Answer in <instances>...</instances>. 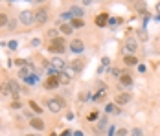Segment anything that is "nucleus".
Listing matches in <instances>:
<instances>
[{
  "instance_id": "1",
  "label": "nucleus",
  "mask_w": 160,
  "mask_h": 136,
  "mask_svg": "<svg viewBox=\"0 0 160 136\" xmlns=\"http://www.w3.org/2000/svg\"><path fill=\"white\" fill-rule=\"evenodd\" d=\"M48 52H52V53H57V55L64 53V52H66V44H64V39H63V37L53 39V41H52V44L48 46Z\"/></svg>"
},
{
  "instance_id": "2",
  "label": "nucleus",
  "mask_w": 160,
  "mask_h": 136,
  "mask_svg": "<svg viewBox=\"0 0 160 136\" xmlns=\"http://www.w3.org/2000/svg\"><path fill=\"white\" fill-rule=\"evenodd\" d=\"M18 22L22 24V26H33L35 24V11H30V9H24L20 15H18Z\"/></svg>"
},
{
  "instance_id": "3",
  "label": "nucleus",
  "mask_w": 160,
  "mask_h": 136,
  "mask_svg": "<svg viewBox=\"0 0 160 136\" xmlns=\"http://www.w3.org/2000/svg\"><path fill=\"white\" fill-rule=\"evenodd\" d=\"M46 107L50 108V112L57 114V112H59V110L64 107V101L61 99V98H52V99H48V101H46Z\"/></svg>"
},
{
  "instance_id": "4",
  "label": "nucleus",
  "mask_w": 160,
  "mask_h": 136,
  "mask_svg": "<svg viewBox=\"0 0 160 136\" xmlns=\"http://www.w3.org/2000/svg\"><path fill=\"white\" fill-rule=\"evenodd\" d=\"M48 9L46 8H39L37 11H35V22L37 24H46L48 22Z\"/></svg>"
},
{
  "instance_id": "5",
  "label": "nucleus",
  "mask_w": 160,
  "mask_h": 136,
  "mask_svg": "<svg viewBox=\"0 0 160 136\" xmlns=\"http://www.w3.org/2000/svg\"><path fill=\"white\" fill-rule=\"evenodd\" d=\"M61 85L59 81V76H50L46 81H44V88L46 90H57V87Z\"/></svg>"
},
{
  "instance_id": "6",
  "label": "nucleus",
  "mask_w": 160,
  "mask_h": 136,
  "mask_svg": "<svg viewBox=\"0 0 160 136\" xmlns=\"http://www.w3.org/2000/svg\"><path fill=\"white\" fill-rule=\"evenodd\" d=\"M68 48H70L74 53H81V52L85 50V43H83L81 39H72V43L68 44Z\"/></svg>"
},
{
  "instance_id": "7",
  "label": "nucleus",
  "mask_w": 160,
  "mask_h": 136,
  "mask_svg": "<svg viewBox=\"0 0 160 136\" xmlns=\"http://www.w3.org/2000/svg\"><path fill=\"white\" fill-rule=\"evenodd\" d=\"M66 68H70L72 72H76V74H79V72H83V68H85V61L83 59H74Z\"/></svg>"
},
{
  "instance_id": "8",
  "label": "nucleus",
  "mask_w": 160,
  "mask_h": 136,
  "mask_svg": "<svg viewBox=\"0 0 160 136\" xmlns=\"http://www.w3.org/2000/svg\"><path fill=\"white\" fill-rule=\"evenodd\" d=\"M125 50H127L131 55H134V52L138 50V43H136L134 37H127V39H125Z\"/></svg>"
},
{
  "instance_id": "9",
  "label": "nucleus",
  "mask_w": 160,
  "mask_h": 136,
  "mask_svg": "<svg viewBox=\"0 0 160 136\" xmlns=\"http://www.w3.org/2000/svg\"><path fill=\"white\" fill-rule=\"evenodd\" d=\"M129 101H131V92H122V94H118L116 99H114L116 105H127Z\"/></svg>"
},
{
  "instance_id": "10",
  "label": "nucleus",
  "mask_w": 160,
  "mask_h": 136,
  "mask_svg": "<svg viewBox=\"0 0 160 136\" xmlns=\"http://www.w3.org/2000/svg\"><path fill=\"white\" fill-rule=\"evenodd\" d=\"M9 87H11V96H13V99L18 101V96H20V85H18V81L11 79V81H9Z\"/></svg>"
},
{
  "instance_id": "11",
  "label": "nucleus",
  "mask_w": 160,
  "mask_h": 136,
  "mask_svg": "<svg viewBox=\"0 0 160 136\" xmlns=\"http://www.w3.org/2000/svg\"><path fill=\"white\" fill-rule=\"evenodd\" d=\"M50 63H52V66H53L57 72H63V70H66V63H64L61 57H53Z\"/></svg>"
},
{
  "instance_id": "12",
  "label": "nucleus",
  "mask_w": 160,
  "mask_h": 136,
  "mask_svg": "<svg viewBox=\"0 0 160 136\" xmlns=\"http://www.w3.org/2000/svg\"><path fill=\"white\" fill-rule=\"evenodd\" d=\"M96 26L98 28H105V26H109V15L107 13H99L96 17Z\"/></svg>"
},
{
  "instance_id": "13",
  "label": "nucleus",
  "mask_w": 160,
  "mask_h": 136,
  "mask_svg": "<svg viewBox=\"0 0 160 136\" xmlns=\"http://www.w3.org/2000/svg\"><path fill=\"white\" fill-rule=\"evenodd\" d=\"M70 15H72V18H83L85 17V9L79 8V6H72L70 8Z\"/></svg>"
},
{
  "instance_id": "14",
  "label": "nucleus",
  "mask_w": 160,
  "mask_h": 136,
  "mask_svg": "<svg viewBox=\"0 0 160 136\" xmlns=\"http://www.w3.org/2000/svg\"><path fill=\"white\" fill-rule=\"evenodd\" d=\"M59 33H61V35H70V33H74L72 24H70V22H63V24L59 26Z\"/></svg>"
},
{
  "instance_id": "15",
  "label": "nucleus",
  "mask_w": 160,
  "mask_h": 136,
  "mask_svg": "<svg viewBox=\"0 0 160 136\" xmlns=\"http://www.w3.org/2000/svg\"><path fill=\"white\" fill-rule=\"evenodd\" d=\"M120 85L122 87H131L132 85V76L131 74H122L120 76Z\"/></svg>"
},
{
  "instance_id": "16",
  "label": "nucleus",
  "mask_w": 160,
  "mask_h": 136,
  "mask_svg": "<svg viewBox=\"0 0 160 136\" xmlns=\"http://www.w3.org/2000/svg\"><path fill=\"white\" fill-rule=\"evenodd\" d=\"M30 125H32L35 131H42V129H44V121L41 120V118H33V120L30 121Z\"/></svg>"
},
{
  "instance_id": "17",
  "label": "nucleus",
  "mask_w": 160,
  "mask_h": 136,
  "mask_svg": "<svg viewBox=\"0 0 160 136\" xmlns=\"http://www.w3.org/2000/svg\"><path fill=\"white\" fill-rule=\"evenodd\" d=\"M123 63H125L127 66H134V64H138V59H136L134 55H131V53H129V55L123 57Z\"/></svg>"
},
{
  "instance_id": "18",
  "label": "nucleus",
  "mask_w": 160,
  "mask_h": 136,
  "mask_svg": "<svg viewBox=\"0 0 160 136\" xmlns=\"http://www.w3.org/2000/svg\"><path fill=\"white\" fill-rule=\"evenodd\" d=\"M0 94H2V96H9V94H11V87H9V81H8V83H2V85H0Z\"/></svg>"
},
{
  "instance_id": "19",
  "label": "nucleus",
  "mask_w": 160,
  "mask_h": 136,
  "mask_svg": "<svg viewBox=\"0 0 160 136\" xmlns=\"http://www.w3.org/2000/svg\"><path fill=\"white\" fill-rule=\"evenodd\" d=\"M107 125H109V120H107V116L99 118V121H98V131H105V129H107Z\"/></svg>"
},
{
  "instance_id": "20",
  "label": "nucleus",
  "mask_w": 160,
  "mask_h": 136,
  "mask_svg": "<svg viewBox=\"0 0 160 136\" xmlns=\"http://www.w3.org/2000/svg\"><path fill=\"white\" fill-rule=\"evenodd\" d=\"M122 22H123L122 17H109V26H112V28H114V26H120Z\"/></svg>"
},
{
  "instance_id": "21",
  "label": "nucleus",
  "mask_w": 160,
  "mask_h": 136,
  "mask_svg": "<svg viewBox=\"0 0 160 136\" xmlns=\"http://www.w3.org/2000/svg\"><path fill=\"white\" fill-rule=\"evenodd\" d=\"M70 24H72V28H78V30H79V28L85 26V20H83V18H72Z\"/></svg>"
},
{
  "instance_id": "22",
  "label": "nucleus",
  "mask_w": 160,
  "mask_h": 136,
  "mask_svg": "<svg viewBox=\"0 0 160 136\" xmlns=\"http://www.w3.org/2000/svg\"><path fill=\"white\" fill-rule=\"evenodd\" d=\"M18 77H22V79H28V77H30V68H28V66H22V68L18 70Z\"/></svg>"
},
{
  "instance_id": "23",
  "label": "nucleus",
  "mask_w": 160,
  "mask_h": 136,
  "mask_svg": "<svg viewBox=\"0 0 160 136\" xmlns=\"http://www.w3.org/2000/svg\"><path fill=\"white\" fill-rule=\"evenodd\" d=\"M136 9H138V11H140V13H147V6H145L144 2H142V0H138V2H136Z\"/></svg>"
},
{
  "instance_id": "24",
  "label": "nucleus",
  "mask_w": 160,
  "mask_h": 136,
  "mask_svg": "<svg viewBox=\"0 0 160 136\" xmlns=\"http://www.w3.org/2000/svg\"><path fill=\"white\" fill-rule=\"evenodd\" d=\"M17 24H18V18H9V20H8V30L13 31L17 28Z\"/></svg>"
},
{
  "instance_id": "25",
  "label": "nucleus",
  "mask_w": 160,
  "mask_h": 136,
  "mask_svg": "<svg viewBox=\"0 0 160 136\" xmlns=\"http://www.w3.org/2000/svg\"><path fill=\"white\" fill-rule=\"evenodd\" d=\"M30 107H32V110L35 114H41V112H42V107H39L35 101H30Z\"/></svg>"
},
{
  "instance_id": "26",
  "label": "nucleus",
  "mask_w": 160,
  "mask_h": 136,
  "mask_svg": "<svg viewBox=\"0 0 160 136\" xmlns=\"http://www.w3.org/2000/svg\"><path fill=\"white\" fill-rule=\"evenodd\" d=\"M8 20H9V17L6 15V13H0V28L8 26Z\"/></svg>"
},
{
  "instance_id": "27",
  "label": "nucleus",
  "mask_w": 160,
  "mask_h": 136,
  "mask_svg": "<svg viewBox=\"0 0 160 136\" xmlns=\"http://www.w3.org/2000/svg\"><path fill=\"white\" fill-rule=\"evenodd\" d=\"M59 81L66 85V83H70V76H68V74H64V72H61V74H59Z\"/></svg>"
},
{
  "instance_id": "28",
  "label": "nucleus",
  "mask_w": 160,
  "mask_h": 136,
  "mask_svg": "<svg viewBox=\"0 0 160 136\" xmlns=\"http://www.w3.org/2000/svg\"><path fill=\"white\" fill-rule=\"evenodd\" d=\"M138 37H140V41H147V39H149V35H147L145 28H144V30H140V31H138Z\"/></svg>"
},
{
  "instance_id": "29",
  "label": "nucleus",
  "mask_w": 160,
  "mask_h": 136,
  "mask_svg": "<svg viewBox=\"0 0 160 136\" xmlns=\"http://www.w3.org/2000/svg\"><path fill=\"white\" fill-rule=\"evenodd\" d=\"M105 112H118V108H116V103H109V105L105 107Z\"/></svg>"
},
{
  "instance_id": "30",
  "label": "nucleus",
  "mask_w": 160,
  "mask_h": 136,
  "mask_svg": "<svg viewBox=\"0 0 160 136\" xmlns=\"http://www.w3.org/2000/svg\"><path fill=\"white\" fill-rule=\"evenodd\" d=\"M114 134H116V136H129V131H127V129H118Z\"/></svg>"
},
{
  "instance_id": "31",
  "label": "nucleus",
  "mask_w": 160,
  "mask_h": 136,
  "mask_svg": "<svg viewBox=\"0 0 160 136\" xmlns=\"http://www.w3.org/2000/svg\"><path fill=\"white\" fill-rule=\"evenodd\" d=\"M131 136H144V133H142V129H132Z\"/></svg>"
},
{
  "instance_id": "32",
  "label": "nucleus",
  "mask_w": 160,
  "mask_h": 136,
  "mask_svg": "<svg viewBox=\"0 0 160 136\" xmlns=\"http://www.w3.org/2000/svg\"><path fill=\"white\" fill-rule=\"evenodd\" d=\"M15 64L22 68V66H26V64H28V61H24V59H17V61H15Z\"/></svg>"
},
{
  "instance_id": "33",
  "label": "nucleus",
  "mask_w": 160,
  "mask_h": 136,
  "mask_svg": "<svg viewBox=\"0 0 160 136\" xmlns=\"http://www.w3.org/2000/svg\"><path fill=\"white\" fill-rule=\"evenodd\" d=\"M57 33H59V30H50L48 31V37H52V39H57Z\"/></svg>"
},
{
  "instance_id": "34",
  "label": "nucleus",
  "mask_w": 160,
  "mask_h": 136,
  "mask_svg": "<svg viewBox=\"0 0 160 136\" xmlns=\"http://www.w3.org/2000/svg\"><path fill=\"white\" fill-rule=\"evenodd\" d=\"M11 108H13V110H18V108H22L20 101H13V103H11Z\"/></svg>"
},
{
  "instance_id": "35",
  "label": "nucleus",
  "mask_w": 160,
  "mask_h": 136,
  "mask_svg": "<svg viewBox=\"0 0 160 136\" xmlns=\"http://www.w3.org/2000/svg\"><path fill=\"white\" fill-rule=\"evenodd\" d=\"M61 20H72V15H70V11H68V13H63V15H61Z\"/></svg>"
},
{
  "instance_id": "36",
  "label": "nucleus",
  "mask_w": 160,
  "mask_h": 136,
  "mask_svg": "<svg viewBox=\"0 0 160 136\" xmlns=\"http://www.w3.org/2000/svg\"><path fill=\"white\" fill-rule=\"evenodd\" d=\"M109 64H111V59L109 57H103L101 59V66H109Z\"/></svg>"
},
{
  "instance_id": "37",
  "label": "nucleus",
  "mask_w": 160,
  "mask_h": 136,
  "mask_svg": "<svg viewBox=\"0 0 160 136\" xmlns=\"http://www.w3.org/2000/svg\"><path fill=\"white\" fill-rule=\"evenodd\" d=\"M92 2H94V0H81L83 6H92Z\"/></svg>"
},
{
  "instance_id": "38",
  "label": "nucleus",
  "mask_w": 160,
  "mask_h": 136,
  "mask_svg": "<svg viewBox=\"0 0 160 136\" xmlns=\"http://www.w3.org/2000/svg\"><path fill=\"white\" fill-rule=\"evenodd\" d=\"M8 46H9L11 50H15V48H17V43H15V41H9V43H8Z\"/></svg>"
},
{
  "instance_id": "39",
  "label": "nucleus",
  "mask_w": 160,
  "mask_h": 136,
  "mask_svg": "<svg viewBox=\"0 0 160 136\" xmlns=\"http://www.w3.org/2000/svg\"><path fill=\"white\" fill-rule=\"evenodd\" d=\"M111 74H112V76H120V70H118V68H112Z\"/></svg>"
},
{
  "instance_id": "40",
  "label": "nucleus",
  "mask_w": 160,
  "mask_h": 136,
  "mask_svg": "<svg viewBox=\"0 0 160 136\" xmlns=\"http://www.w3.org/2000/svg\"><path fill=\"white\" fill-rule=\"evenodd\" d=\"M96 118H98V112H92V114L88 116V120H96Z\"/></svg>"
},
{
  "instance_id": "41",
  "label": "nucleus",
  "mask_w": 160,
  "mask_h": 136,
  "mask_svg": "<svg viewBox=\"0 0 160 136\" xmlns=\"http://www.w3.org/2000/svg\"><path fill=\"white\" fill-rule=\"evenodd\" d=\"M32 44H33V46H39V44H41V41H39V39H33Z\"/></svg>"
},
{
  "instance_id": "42",
  "label": "nucleus",
  "mask_w": 160,
  "mask_h": 136,
  "mask_svg": "<svg viewBox=\"0 0 160 136\" xmlns=\"http://www.w3.org/2000/svg\"><path fill=\"white\" fill-rule=\"evenodd\" d=\"M157 13H158V15H160V2H158V4H157Z\"/></svg>"
},
{
  "instance_id": "43",
  "label": "nucleus",
  "mask_w": 160,
  "mask_h": 136,
  "mask_svg": "<svg viewBox=\"0 0 160 136\" xmlns=\"http://www.w3.org/2000/svg\"><path fill=\"white\" fill-rule=\"evenodd\" d=\"M74 136H83V134H81V131H76V133H74Z\"/></svg>"
},
{
  "instance_id": "44",
  "label": "nucleus",
  "mask_w": 160,
  "mask_h": 136,
  "mask_svg": "<svg viewBox=\"0 0 160 136\" xmlns=\"http://www.w3.org/2000/svg\"><path fill=\"white\" fill-rule=\"evenodd\" d=\"M35 2H37V4H44L46 0H35Z\"/></svg>"
},
{
  "instance_id": "45",
  "label": "nucleus",
  "mask_w": 160,
  "mask_h": 136,
  "mask_svg": "<svg viewBox=\"0 0 160 136\" xmlns=\"http://www.w3.org/2000/svg\"><path fill=\"white\" fill-rule=\"evenodd\" d=\"M127 2H138V0H127Z\"/></svg>"
},
{
  "instance_id": "46",
  "label": "nucleus",
  "mask_w": 160,
  "mask_h": 136,
  "mask_svg": "<svg viewBox=\"0 0 160 136\" xmlns=\"http://www.w3.org/2000/svg\"><path fill=\"white\" fill-rule=\"evenodd\" d=\"M28 136H33V134H28Z\"/></svg>"
}]
</instances>
